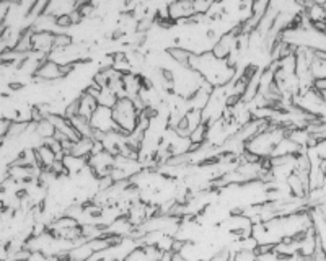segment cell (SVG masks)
<instances>
[{
	"instance_id": "1",
	"label": "cell",
	"mask_w": 326,
	"mask_h": 261,
	"mask_svg": "<svg viewBox=\"0 0 326 261\" xmlns=\"http://www.w3.org/2000/svg\"><path fill=\"white\" fill-rule=\"evenodd\" d=\"M139 116L140 113L131 98H119L113 108V119L116 126L127 136L136 131L139 124Z\"/></svg>"
},
{
	"instance_id": "2",
	"label": "cell",
	"mask_w": 326,
	"mask_h": 261,
	"mask_svg": "<svg viewBox=\"0 0 326 261\" xmlns=\"http://www.w3.org/2000/svg\"><path fill=\"white\" fill-rule=\"evenodd\" d=\"M90 123H92L93 131L103 132V134H108V132H113V131H121L119 127L116 126V123H114L113 109H111V108L98 106V109L95 111L93 116L90 118Z\"/></svg>"
},
{
	"instance_id": "3",
	"label": "cell",
	"mask_w": 326,
	"mask_h": 261,
	"mask_svg": "<svg viewBox=\"0 0 326 261\" xmlns=\"http://www.w3.org/2000/svg\"><path fill=\"white\" fill-rule=\"evenodd\" d=\"M97 100H98V104H100V106H105V108H111V109H113L114 104L117 103V100H119V98H117L114 93L111 92L108 87H106V88H103V90L98 93V98H97Z\"/></svg>"
},
{
	"instance_id": "4",
	"label": "cell",
	"mask_w": 326,
	"mask_h": 261,
	"mask_svg": "<svg viewBox=\"0 0 326 261\" xmlns=\"http://www.w3.org/2000/svg\"><path fill=\"white\" fill-rule=\"evenodd\" d=\"M124 261H154V260L149 257L144 247H137Z\"/></svg>"
},
{
	"instance_id": "5",
	"label": "cell",
	"mask_w": 326,
	"mask_h": 261,
	"mask_svg": "<svg viewBox=\"0 0 326 261\" xmlns=\"http://www.w3.org/2000/svg\"><path fill=\"white\" fill-rule=\"evenodd\" d=\"M322 7H323V10H325V13H326V2H323V3H322Z\"/></svg>"
}]
</instances>
